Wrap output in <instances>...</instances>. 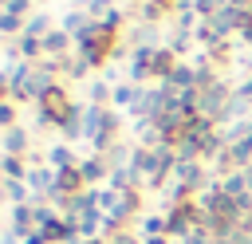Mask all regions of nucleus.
<instances>
[{"label": "nucleus", "instance_id": "nucleus-1", "mask_svg": "<svg viewBox=\"0 0 252 244\" xmlns=\"http://www.w3.org/2000/svg\"><path fill=\"white\" fill-rule=\"evenodd\" d=\"M32 142H35V130H32V126H12V130H4V157H28V153H32Z\"/></svg>", "mask_w": 252, "mask_h": 244}, {"label": "nucleus", "instance_id": "nucleus-2", "mask_svg": "<svg viewBox=\"0 0 252 244\" xmlns=\"http://www.w3.org/2000/svg\"><path fill=\"white\" fill-rule=\"evenodd\" d=\"M79 173H83V181L94 189V181H110L114 165H110L106 153H94V157H83V161H79Z\"/></svg>", "mask_w": 252, "mask_h": 244}, {"label": "nucleus", "instance_id": "nucleus-3", "mask_svg": "<svg viewBox=\"0 0 252 244\" xmlns=\"http://www.w3.org/2000/svg\"><path fill=\"white\" fill-rule=\"evenodd\" d=\"M71 35L63 31V28H55V31H47L43 35V59H55V63H63L67 59V51H71Z\"/></svg>", "mask_w": 252, "mask_h": 244}, {"label": "nucleus", "instance_id": "nucleus-4", "mask_svg": "<svg viewBox=\"0 0 252 244\" xmlns=\"http://www.w3.org/2000/svg\"><path fill=\"white\" fill-rule=\"evenodd\" d=\"M47 165H51L55 173H63V169H75L79 157H75V150H71L67 142H55V146L47 150Z\"/></svg>", "mask_w": 252, "mask_h": 244}, {"label": "nucleus", "instance_id": "nucleus-5", "mask_svg": "<svg viewBox=\"0 0 252 244\" xmlns=\"http://www.w3.org/2000/svg\"><path fill=\"white\" fill-rule=\"evenodd\" d=\"M110 98H114V87H110L102 75H94V79L87 83V102H91V106H110Z\"/></svg>", "mask_w": 252, "mask_h": 244}, {"label": "nucleus", "instance_id": "nucleus-6", "mask_svg": "<svg viewBox=\"0 0 252 244\" xmlns=\"http://www.w3.org/2000/svg\"><path fill=\"white\" fill-rule=\"evenodd\" d=\"M47 31H55L51 16H47V12H32V16H28V24H24V35H35V39H43Z\"/></svg>", "mask_w": 252, "mask_h": 244}, {"label": "nucleus", "instance_id": "nucleus-7", "mask_svg": "<svg viewBox=\"0 0 252 244\" xmlns=\"http://www.w3.org/2000/svg\"><path fill=\"white\" fill-rule=\"evenodd\" d=\"M193 43H197V31H181V28H169V43H165V47H169L177 59H181V55H185Z\"/></svg>", "mask_w": 252, "mask_h": 244}, {"label": "nucleus", "instance_id": "nucleus-8", "mask_svg": "<svg viewBox=\"0 0 252 244\" xmlns=\"http://www.w3.org/2000/svg\"><path fill=\"white\" fill-rule=\"evenodd\" d=\"M4 197H8L12 205H32V189H28V181H8V177H4Z\"/></svg>", "mask_w": 252, "mask_h": 244}, {"label": "nucleus", "instance_id": "nucleus-9", "mask_svg": "<svg viewBox=\"0 0 252 244\" xmlns=\"http://www.w3.org/2000/svg\"><path fill=\"white\" fill-rule=\"evenodd\" d=\"M87 71H91V63H87L83 55H67V59H63V67H59V75H63V79H83Z\"/></svg>", "mask_w": 252, "mask_h": 244}, {"label": "nucleus", "instance_id": "nucleus-10", "mask_svg": "<svg viewBox=\"0 0 252 244\" xmlns=\"http://www.w3.org/2000/svg\"><path fill=\"white\" fill-rule=\"evenodd\" d=\"M24 24H28V20H20V16H12V12L0 16V31H4V35H16V39H20V35H24Z\"/></svg>", "mask_w": 252, "mask_h": 244}, {"label": "nucleus", "instance_id": "nucleus-11", "mask_svg": "<svg viewBox=\"0 0 252 244\" xmlns=\"http://www.w3.org/2000/svg\"><path fill=\"white\" fill-rule=\"evenodd\" d=\"M0 126H4V130L20 126V122H16V102H12V98H4V106H0Z\"/></svg>", "mask_w": 252, "mask_h": 244}, {"label": "nucleus", "instance_id": "nucleus-12", "mask_svg": "<svg viewBox=\"0 0 252 244\" xmlns=\"http://www.w3.org/2000/svg\"><path fill=\"white\" fill-rule=\"evenodd\" d=\"M110 244H146V240H142V232L122 228V232H114V236H110Z\"/></svg>", "mask_w": 252, "mask_h": 244}, {"label": "nucleus", "instance_id": "nucleus-13", "mask_svg": "<svg viewBox=\"0 0 252 244\" xmlns=\"http://www.w3.org/2000/svg\"><path fill=\"white\" fill-rule=\"evenodd\" d=\"M20 240H24V236H16V232H12V228H8V232H4V244H20Z\"/></svg>", "mask_w": 252, "mask_h": 244}, {"label": "nucleus", "instance_id": "nucleus-14", "mask_svg": "<svg viewBox=\"0 0 252 244\" xmlns=\"http://www.w3.org/2000/svg\"><path fill=\"white\" fill-rule=\"evenodd\" d=\"M4 4H12V0H4Z\"/></svg>", "mask_w": 252, "mask_h": 244}]
</instances>
